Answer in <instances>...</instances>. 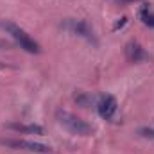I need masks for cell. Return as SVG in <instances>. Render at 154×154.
<instances>
[{
	"label": "cell",
	"instance_id": "4",
	"mask_svg": "<svg viewBox=\"0 0 154 154\" xmlns=\"http://www.w3.org/2000/svg\"><path fill=\"white\" fill-rule=\"evenodd\" d=\"M65 29H68L70 32H74L77 36L84 38L86 41H90V43H93V45H97V38H95L93 29H91L84 20H68V22L65 23Z\"/></svg>",
	"mask_w": 154,
	"mask_h": 154
},
{
	"label": "cell",
	"instance_id": "13",
	"mask_svg": "<svg viewBox=\"0 0 154 154\" xmlns=\"http://www.w3.org/2000/svg\"><path fill=\"white\" fill-rule=\"evenodd\" d=\"M2 66H4V63H0V68H2Z\"/></svg>",
	"mask_w": 154,
	"mask_h": 154
},
{
	"label": "cell",
	"instance_id": "7",
	"mask_svg": "<svg viewBox=\"0 0 154 154\" xmlns=\"http://www.w3.org/2000/svg\"><path fill=\"white\" fill-rule=\"evenodd\" d=\"M7 129L16 133H25V134H45L43 127L38 124H7Z\"/></svg>",
	"mask_w": 154,
	"mask_h": 154
},
{
	"label": "cell",
	"instance_id": "1",
	"mask_svg": "<svg viewBox=\"0 0 154 154\" xmlns=\"http://www.w3.org/2000/svg\"><path fill=\"white\" fill-rule=\"evenodd\" d=\"M56 118H57V124L59 125H63L68 133L77 134V136H90L95 131V127L91 124H88L86 120L79 118L74 113H68V111H57L56 113Z\"/></svg>",
	"mask_w": 154,
	"mask_h": 154
},
{
	"label": "cell",
	"instance_id": "10",
	"mask_svg": "<svg viewBox=\"0 0 154 154\" xmlns=\"http://www.w3.org/2000/svg\"><path fill=\"white\" fill-rule=\"evenodd\" d=\"M118 4H131V2H142V0H116Z\"/></svg>",
	"mask_w": 154,
	"mask_h": 154
},
{
	"label": "cell",
	"instance_id": "6",
	"mask_svg": "<svg viewBox=\"0 0 154 154\" xmlns=\"http://www.w3.org/2000/svg\"><path fill=\"white\" fill-rule=\"evenodd\" d=\"M125 56H127V59H129L131 63H140V61H143V59L149 57L147 52L142 48V45L136 43V41H129V43L125 45Z\"/></svg>",
	"mask_w": 154,
	"mask_h": 154
},
{
	"label": "cell",
	"instance_id": "2",
	"mask_svg": "<svg viewBox=\"0 0 154 154\" xmlns=\"http://www.w3.org/2000/svg\"><path fill=\"white\" fill-rule=\"evenodd\" d=\"M0 27L14 39V41L20 45V48H23L25 52H29V54H39V52H41L39 43L36 39L31 38L20 25H16V23H13V22H2Z\"/></svg>",
	"mask_w": 154,
	"mask_h": 154
},
{
	"label": "cell",
	"instance_id": "12",
	"mask_svg": "<svg viewBox=\"0 0 154 154\" xmlns=\"http://www.w3.org/2000/svg\"><path fill=\"white\" fill-rule=\"evenodd\" d=\"M4 47H7V45H5L4 41H0V48H4Z\"/></svg>",
	"mask_w": 154,
	"mask_h": 154
},
{
	"label": "cell",
	"instance_id": "5",
	"mask_svg": "<svg viewBox=\"0 0 154 154\" xmlns=\"http://www.w3.org/2000/svg\"><path fill=\"white\" fill-rule=\"evenodd\" d=\"M116 108H118V104H116V99L113 95H100L97 100V111L106 120L113 118V115L116 113Z\"/></svg>",
	"mask_w": 154,
	"mask_h": 154
},
{
	"label": "cell",
	"instance_id": "11",
	"mask_svg": "<svg viewBox=\"0 0 154 154\" xmlns=\"http://www.w3.org/2000/svg\"><path fill=\"white\" fill-rule=\"evenodd\" d=\"M124 23H125V18H122V20H120V22H118V23H116V25H115V29H118V27H122V25H124Z\"/></svg>",
	"mask_w": 154,
	"mask_h": 154
},
{
	"label": "cell",
	"instance_id": "9",
	"mask_svg": "<svg viewBox=\"0 0 154 154\" xmlns=\"http://www.w3.org/2000/svg\"><path fill=\"white\" fill-rule=\"evenodd\" d=\"M138 134H140V136H143V138L154 140V129H152V127H142V129L138 131Z\"/></svg>",
	"mask_w": 154,
	"mask_h": 154
},
{
	"label": "cell",
	"instance_id": "8",
	"mask_svg": "<svg viewBox=\"0 0 154 154\" xmlns=\"http://www.w3.org/2000/svg\"><path fill=\"white\" fill-rule=\"evenodd\" d=\"M140 18H142V22H143L147 27H154V13L149 11V5H147V4H143V7H142V11H140Z\"/></svg>",
	"mask_w": 154,
	"mask_h": 154
},
{
	"label": "cell",
	"instance_id": "3",
	"mask_svg": "<svg viewBox=\"0 0 154 154\" xmlns=\"http://www.w3.org/2000/svg\"><path fill=\"white\" fill-rule=\"evenodd\" d=\"M2 145L11 147V149H20V151H29V152H50V147L39 142H31V140H0Z\"/></svg>",
	"mask_w": 154,
	"mask_h": 154
}]
</instances>
